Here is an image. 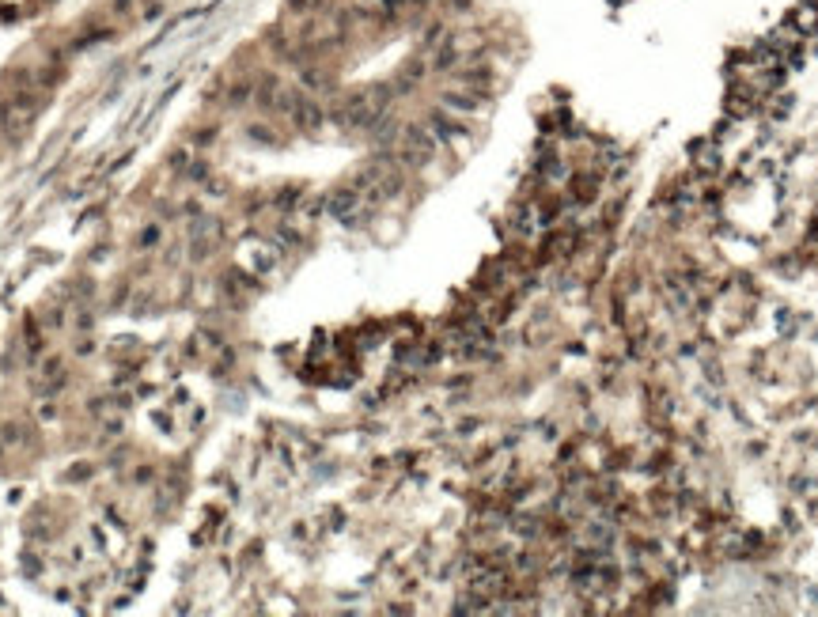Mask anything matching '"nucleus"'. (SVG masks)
<instances>
[{"mask_svg": "<svg viewBox=\"0 0 818 617\" xmlns=\"http://www.w3.org/2000/svg\"><path fill=\"white\" fill-rule=\"evenodd\" d=\"M693 160H697V167H701V171H713V167H716V152L705 144L701 152H693Z\"/></svg>", "mask_w": 818, "mask_h": 617, "instance_id": "obj_4", "label": "nucleus"}, {"mask_svg": "<svg viewBox=\"0 0 818 617\" xmlns=\"http://www.w3.org/2000/svg\"><path fill=\"white\" fill-rule=\"evenodd\" d=\"M326 209L330 216H338V220H353L356 209H364V193H360L353 182L341 186V190H333L330 197H326Z\"/></svg>", "mask_w": 818, "mask_h": 617, "instance_id": "obj_1", "label": "nucleus"}, {"mask_svg": "<svg viewBox=\"0 0 818 617\" xmlns=\"http://www.w3.org/2000/svg\"><path fill=\"white\" fill-rule=\"evenodd\" d=\"M667 296H675V307H690L693 304V292L682 284V276H667Z\"/></svg>", "mask_w": 818, "mask_h": 617, "instance_id": "obj_3", "label": "nucleus"}, {"mask_svg": "<svg viewBox=\"0 0 818 617\" xmlns=\"http://www.w3.org/2000/svg\"><path fill=\"white\" fill-rule=\"evenodd\" d=\"M292 122H296V129H304L307 137H315V133L322 129V122H326V114H322V106L315 99L299 95V103L292 106Z\"/></svg>", "mask_w": 818, "mask_h": 617, "instance_id": "obj_2", "label": "nucleus"}]
</instances>
